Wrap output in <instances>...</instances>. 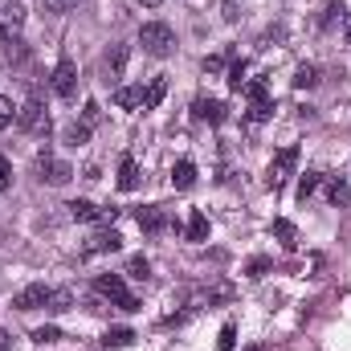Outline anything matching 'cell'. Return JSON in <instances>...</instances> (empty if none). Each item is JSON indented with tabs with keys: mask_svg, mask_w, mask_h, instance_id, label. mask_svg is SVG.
Masks as SVG:
<instances>
[{
	"mask_svg": "<svg viewBox=\"0 0 351 351\" xmlns=\"http://www.w3.org/2000/svg\"><path fill=\"white\" fill-rule=\"evenodd\" d=\"M49 86L58 98H74L78 94V66L70 62V58H62L58 66H53V74H49Z\"/></svg>",
	"mask_w": 351,
	"mask_h": 351,
	"instance_id": "5",
	"label": "cell"
},
{
	"mask_svg": "<svg viewBox=\"0 0 351 351\" xmlns=\"http://www.w3.org/2000/svg\"><path fill=\"white\" fill-rule=\"evenodd\" d=\"M245 94H250V102H254V106H262V102H269V86H265L262 78L245 82Z\"/></svg>",
	"mask_w": 351,
	"mask_h": 351,
	"instance_id": "25",
	"label": "cell"
},
{
	"mask_svg": "<svg viewBox=\"0 0 351 351\" xmlns=\"http://www.w3.org/2000/svg\"><path fill=\"white\" fill-rule=\"evenodd\" d=\"M327 200H331L335 208H343V204L351 200V188H348L343 176H327Z\"/></svg>",
	"mask_w": 351,
	"mask_h": 351,
	"instance_id": "15",
	"label": "cell"
},
{
	"mask_svg": "<svg viewBox=\"0 0 351 351\" xmlns=\"http://www.w3.org/2000/svg\"><path fill=\"white\" fill-rule=\"evenodd\" d=\"M94 290H98L102 298H110L119 311H139V298L127 290V282H123L119 274H98V278H94Z\"/></svg>",
	"mask_w": 351,
	"mask_h": 351,
	"instance_id": "3",
	"label": "cell"
},
{
	"mask_svg": "<svg viewBox=\"0 0 351 351\" xmlns=\"http://www.w3.org/2000/svg\"><path fill=\"white\" fill-rule=\"evenodd\" d=\"M66 143H70V147H86L90 143V127L86 123H70V127H66Z\"/></svg>",
	"mask_w": 351,
	"mask_h": 351,
	"instance_id": "24",
	"label": "cell"
},
{
	"mask_svg": "<svg viewBox=\"0 0 351 351\" xmlns=\"http://www.w3.org/2000/svg\"><path fill=\"white\" fill-rule=\"evenodd\" d=\"M12 348V339H8V331H0V351H8Z\"/></svg>",
	"mask_w": 351,
	"mask_h": 351,
	"instance_id": "41",
	"label": "cell"
},
{
	"mask_svg": "<svg viewBox=\"0 0 351 351\" xmlns=\"http://www.w3.org/2000/svg\"><path fill=\"white\" fill-rule=\"evenodd\" d=\"M16 110H21V106H12V98H4V94H0V131L16 123Z\"/></svg>",
	"mask_w": 351,
	"mask_h": 351,
	"instance_id": "28",
	"label": "cell"
},
{
	"mask_svg": "<svg viewBox=\"0 0 351 351\" xmlns=\"http://www.w3.org/2000/svg\"><path fill=\"white\" fill-rule=\"evenodd\" d=\"M319 184H323V176L319 172H302L298 176V200H311V196L319 192Z\"/></svg>",
	"mask_w": 351,
	"mask_h": 351,
	"instance_id": "23",
	"label": "cell"
},
{
	"mask_svg": "<svg viewBox=\"0 0 351 351\" xmlns=\"http://www.w3.org/2000/svg\"><path fill=\"white\" fill-rule=\"evenodd\" d=\"M127 58H131V45H110V49L102 53V78H106V82H119L123 70H127Z\"/></svg>",
	"mask_w": 351,
	"mask_h": 351,
	"instance_id": "8",
	"label": "cell"
},
{
	"mask_svg": "<svg viewBox=\"0 0 351 351\" xmlns=\"http://www.w3.org/2000/svg\"><path fill=\"white\" fill-rule=\"evenodd\" d=\"M49 294H53V290H49L45 282H33V286H25V290L12 298V306H16V311H41V306H49Z\"/></svg>",
	"mask_w": 351,
	"mask_h": 351,
	"instance_id": "9",
	"label": "cell"
},
{
	"mask_svg": "<svg viewBox=\"0 0 351 351\" xmlns=\"http://www.w3.org/2000/svg\"><path fill=\"white\" fill-rule=\"evenodd\" d=\"M282 37H286V29H282V25H274V29H265V33H262V45L269 49V45H274V41H282Z\"/></svg>",
	"mask_w": 351,
	"mask_h": 351,
	"instance_id": "38",
	"label": "cell"
},
{
	"mask_svg": "<svg viewBox=\"0 0 351 351\" xmlns=\"http://www.w3.org/2000/svg\"><path fill=\"white\" fill-rule=\"evenodd\" d=\"M0 58H4V66H12V70H21L25 62H29V45L25 41H4V49H0Z\"/></svg>",
	"mask_w": 351,
	"mask_h": 351,
	"instance_id": "13",
	"label": "cell"
},
{
	"mask_svg": "<svg viewBox=\"0 0 351 351\" xmlns=\"http://www.w3.org/2000/svg\"><path fill=\"white\" fill-rule=\"evenodd\" d=\"M343 41L351 45V12H343Z\"/></svg>",
	"mask_w": 351,
	"mask_h": 351,
	"instance_id": "40",
	"label": "cell"
},
{
	"mask_svg": "<svg viewBox=\"0 0 351 351\" xmlns=\"http://www.w3.org/2000/svg\"><path fill=\"white\" fill-rule=\"evenodd\" d=\"M315 86H319V66L315 62H302L294 70V90H315Z\"/></svg>",
	"mask_w": 351,
	"mask_h": 351,
	"instance_id": "16",
	"label": "cell"
},
{
	"mask_svg": "<svg viewBox=\"0 0 351 351\" xmlns=\"http://www.w3.org/2000/svg\"><path fill=\"white\" fill-rule=\"evenodd\" d=\"M217 348H221V351H233V348H237V323H225V327H221Z\"/></svg>",
	"mask_w": 351,
	"mask_h": 351,
	"instance_id": "26",
	"label": "cell"
},
{
	"mask_svg": "<svg viewBox=\"0 0 351 351\" xmlns=\"http://www.w3.org/2000/svg\"><path fill=\"white\" fill-rule=\"evenodd\" d=\"M114 102H119L123 110H135V106H143V86H119V90H114Z\"/></svg>",
	"mask_w": 351,
	"mask_h": 351,
	"instance_id": "20",
	"label": "cell"
},
{
	"mask_svg": "<svg viewBox=\"0 0 351 351\" xmlns=\"http://www.w3.org/2000/svg\"><path fill=\"white\" fill-rule=\"evenodd\" d=\"M98 119H102V106H98V102H94V98H90L86 106H82V123H86V127H94V123H98Z\"/></svg>",
	"mask_w": 351,
	"mask_h": 351,
	"instance_id": "35",
	"label": "cell"
},
{
	"mask_svg": "<svg viewBox=\"0 0 351 351\" xmlns=\"http://www.w3.org/2000/svg\"><path fill=\"white\" fill-rule=\"evenodd\" d=\"M114 250H123V237L114 229H98L86 241V254H114Z\"/></svg>",
	"mask_w": 351,
	"mask_h": 351,
	"instance_id": "12",
	"label": "cell"
},
{
	"mask_svg": "<svg viewBox=\"0 0 351 351\" xmlns=\"http://www.w3.org/2000/svg\"><path fill=\"white\" fill-rule=\"evenodd\" d=\"M37 172H41V180H45V184L62 188V184H70V176H74V168H70L66 160H58L53 152H41V156H37Z\"/></svg>",
	"mask_w": 351,
	"mask_h": 351,
	"instance_id": "6",
	"label": "cell"
},
{
	"mask_svg": "<svg viewBox=\"0 0 351 351\" xmlns=\"http://www.w3.org/2000/svg\"><path fill=\"white\" fill-rule=\"evenodd\" d=\"M139 4H143V8H160L164 0H139Z\"/></svg>",
	"mask_w": 351,
	"mask_h": 351,
	"instance_id": "42",
	"label": "cell"
},
{
	"mask_svg": "<svg viewBox=\"0 0 351 351\" xmlns=\"http://www.w3.org/2000/svg\"><path fill=\"white\" fill-rule=\"evenodd\" d=\"M269 258H254V262L245 265V274H250V278H254V282H258V278H265V274H269Z\"/></svg>",
	"mask_w": 351,
	"mask_h": 351,
	"instance_id": "32",
	"label": "cell"
},
{
	"mask_svg": "<svg viewBox=\"0 0 351 351\" xmlns=\"http://www.w3.org/2000/svg\"><path fill=\"white\" fill-rule=\"evenodd\" d=\"M16 131H25V135H49V114H45V98L33 90L29 98H25V106L16 110Z\"/></svg>",
	"mask_w": 351,
	"mask_h": 351,
	"instance_id": "2",
	"label": "cell"
},
{
	"mask_svg": "<svg viewBox=\"0 0 351 351\" xmlns=\"http://www.w3.org/2000/svg\"><path fill=\"white\" fill-rule=\"evenodd\" d=\"M241 8H245V0H221V16H225L229 25L241 16Z\"/></svg>",
	"mask_w": 351,
	"mask_h": 351,
	"instance_id": "31",
	"label": "cell"
},
{
	"mask_svg": "<svg viewBox=\"0 0 351 351\" xmlns=\"http://www.w3.org/2000/svg\"><path fill=\"white\" fill-rule=\"evenodd\" d=\"M139 45H143V53H152V58H168L172 45H176L172 25H164V21H143V25H139Z\"/></svg>",
	"mask_w": 351,
	"mask_h": 351,
	"instance_id": "1",
	"label": "cell"
},
{
	"mask_svg": "<svg viewBox=\"0 0 351 351\" xmlns=\"http://www.w3.org/2000/svg\"><path fill=\"white\" fill-rule=\"evenodd\" d=\"M0 192H12V164H8V156H0Z\"/></svg>",
	"mask_w": 351,
	"mask_h": 351,
	"instance_id": "33",
	"label": "cell"
},
{
	"mask_svg": "<svg viewBox=\"0 0 351 351\" xmlns=\"http://www.w3.org/2000/svg\"><path fill=\"white\" fill-rule=\"evenodd\" d=\"M70 302H74V294H70V290H53V294H49V311H53V315L70 311Z\"/></svg>",
	"mask_w": 351,
	"mask_h": 351,
	"instance_id": "27",
	"label": "cell"
},
{
	"mask_svg": "<svg viewBox=\"0 0 351 351\" xmlns=\"http://www.w3.org/2000/svg\"><path fill=\"white\" fill-rule=\"evenodd\" d=\"M127 274H131V278H139V282H147L152 262H147V258H131V262H127Z\"/></svg>",
	"mask_w": 351,
	"mask_h": 351,
	"instance_id": "29",
	"label": "cell"
},
{
	"mask_svg": "<svg viewBox=\"0 0 351 351\" xmlns=\"http://www.w3.org/2000/svg\"><path fill=\"white\" fill-rule=\"evenodd\" d=\"M172 184L180 188V192L192 188V184H196V164H192V160H180V164L172 168Z\"/></svg>",
	"mask_w": 351,
	"mask_h": 351,
	"instance_id": "19",
	"label": "cell"
},
{
	"mask_svg": "<svg viewBox=\"0 0 351 351\" xmlns=\"http://www.w3.org/2000/svg\"><path fill=\"white\" fill-rule=\"evenodd\" d=\"M33 339H37V343H58V339H62V331H58V327H37V331H33Z\"/></svg>",
	"mask_w": 351,
	"mask_h": 351,
	"instance_id": "34",
	"label": "cell"
},
{
	"mask_svg": "<svg viewBox=\"0 0 351 351\" xmlns=\"http://www.w3.org/2000/svg\"><path fill=\"white\" fill-rule=\"evenodd\" d=\"M245 74H250V66H245V62H233V66H229V86L241 90L245 86Z\"/></svg>",
	"mask_w": 351,
	"mask_h": 351,
	"instance_id": "30",
	"label": "cell"
},
{
	"mask_svg": "<svg viewBox=\"0 0 351 351\" xmlns=\"http://www.w3.org/2000/svg\"><path fill=\"white\" fill-rule=\"evenodd\" d=\"M131 343H135V331H127V327H114L102 335V348H131Z\"/></svg>",
	"mask_w": 351,
	"mask_h": 351,
	"instance_id": "22",
	"label": "cell"
},
{
	"mask_svg": "<svg viewBox=\"0 0 351 351\" xmlns=\"http://www.w3.org/2000/svg\"><path fill=\"white\" fill-rule=\"evenodd\" d=\"M25 4H16V0H8V4H0V41H12L21 29H25Z\"/></svg>",
	"mask_w": 351,
	"mask_h": 351,
	"instance_id": "7",
	"label": "cell"
},
{
	"mask_svg": "<svg viewBox=\"0 0 351 351\" xmlns=\"http://www.w3.org/2000/svg\"><path fill=\"white\" fill-rule=\"evenodd\" d=\"M119 188L123 192L139 188V164H135V156H123V164H119Z\"/></svg>",
	"mask_w": 351,
	"mask_h": 351,
	"instance_id": "14",
	"label": "cell"
},
{
	"mask_svg": "<svg viewBox=\"0 0 351 351\" xmlns=\"http://www.w3.org/2000/svg\"><path fill=\"white\" fill-rule=\"evenodd\" d=\"M269 233H274V237H278V241H282L286 250H294V245H298V229H294V225H290L286 217H278V221L269 225Z\"/></svg>",
	"mask_w": 351,
	"mask_h": 351,
	"instance_id": "18",
	"label": "cell"
},
{
	"mask_svg": "<svg viewBox=\"0 0 351 351\" xmlns=\"http://www.w3.org/2000/svg\"><path fill=\"white\" fill-rule=\"evenodd\" d=\"M204 237H208V217L200 208H192V217H188V241H204Z\"/></svg>",
	"mask_w": 351,
	"mask_h": 351,
	"instance_id": "21",
	"label": "cell"
},
{
	"mask_svg": "<svg viewBox=\"0 0 351 351\" xmlns=\"http://www.w3.org/2000/svg\"><path fill=\"white\" fill-rule=\"evenodd\" d=\"M225 70V58H204V74H221Z\"/></svg>",
	"mask_w": 351,
	"mask_h": 351,
	"instance_id": "39",
	"label": "cell"
},
{
	"mask_svg": "<svg viewBox=\"0 0 351 351\" xmlns=\"http://www.w3.org/2000/svg\"><path fill=\"white\" fill-rule=\"evenodd\" d=\"M294 164H298V147L290 143V147H282L274 160H269V172H265V184L274 188V192H282L286 188V180L294 176Z\"/></svg>",
	"mask_w": 351,
	"mask_h": 351,
	"instance_id": "4",
	"label": "cell"
},
{
	"mask_svg": "<svg viewBox=\"0 0 351 351\" xmlns=\"http://www.w3.org/2000/svg\"><path fill=\"white\" fill-rule=\"evenodd\" d=\"M45 4V12H70V8H78V0H41Z\"/></svg>",
	"mask_w": 351,
	"mask_h": 351,
	"instance_id": "36",
	"label": "cell"
},
{
	"mask_svg": "<svg viewBox=\"0 0 351 351\" xmlns=\"http://www.w3.org/2000/svg\"><path fill=\"white\" fill-rule=\"evenodd\" d=\"M135 221H139V229H143V233H164V229L172 225V221H168V213H164L160 204H143V208L135 213Z\"/></svg>",
	"mask_w": 351,
	"mask_h": 351,
	"instance_id": "11",
	"label": "cell"
},
{
	"mask_svg": "<svg viewBox=\"0 0 351 351\" xmlns=\"http://www.w3.org/2000/svg\"><path fill=\"white\" fill-rule=\"evenodd\" d=\"M192 119L221 127V123H225V102H217V98H196V102H192Z\"/></svg>",
	"mask_w": 351,
	"mask_h": 351,
	"instance_id": "10",
	"label": "cell"
},
{
	"mask_svg": "<svg viewBox=\"0 0 351 351\" xmlns=\"http://www.w3.org/2000/svg\"><path fill=\"white\" fill-rule=\"evenodd\" d=\"M335 16L343 21V0H331V4H327V12H323V25H331Z\"/></svg>",
	"mask_w": 351,
	"mask_h": 351,
	"instance_id": "37",
	"label": "cell"
},
{
	"mask_svg": "<svg viewBox=\"0 0 351 351\" xmlns=\"http://www.w3.org/2000/svg\"><path fill=\"white\" fill-rule=\"evenodd\" d=\"M164 94H168V78H152L147 90H143V110H156L164 102Z\"/></svg>",
	"mask_w": 351,
	"mask_h": 351,
	"instance_id": "17",
	"label": "cell"
},
{
	"mask_svg": "<svg viewBox=\"0 0 351 351\" xmlns=\"http://www.w3.org/2000/svg\"><path fill=\"white\" fill-rule=\"evenodd\" d=\"M250 351H258V348H250Z\"/></svg>",
	"mask_w": 351,
	"mask_h": 351,
	"instance_id": "43",
	"label": "cell"
}]
</instances>
